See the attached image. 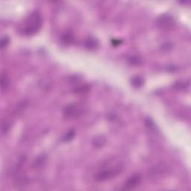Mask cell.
Masks as SVG:
<instances>
[{"label": "cell", "mask_w": 191, "mask_h": 191, "mask_svg": "<svg viewBox=\"0 0 191 191\" xmlns=\"http://www.w3.org/2000/svg\"><path fill=\"white\" fill-rule=\"evenodd\" d=\"M62 42L65 44H70L73 41V35L71 31H65L61 36Z\"/></svg>", "instance_id": "obj_8"}, {"label": "cell", "mask_w": 191, "mask_h": 191, "mask_svg": "<svg viewBox=\"0 0 191 191\" xmlns=\"http://www.w3.org/2000/svg\"><path fill=\"white\" fill-rule=\"evenodd\" d=\"M75 131L74 130H69V131H68L67 133L65 134V135L63 137V141L65 142H69L72 141V140L73 139V137H75Z\"/></svg>", "instance_id": "obj_11"}, {"label": "cell", "mask_w": 191, "mask_h": 191, "mask_svg": "<svg viewBox=\"0 0 191 191\" xmlns=\"http://www.w3.org/2000/svg\"><path fill=\"white\" fill-rule=\"evenodd\" d=\"M105 143H106V139L103 136H97L93 140V145L96 148H100V147L103 146Z\"/></svg>", "instance_id": "obj_6"}, {"label": "cell", "mask_w": 191, "mask_h": 191, "mask_svg": "<svg viewBox=\"0 0 191 191\" xmlns=\"http://www.w3.org/2000/svg\"><path fill=\"white\" fill-rule=\"evenodd\" d=\"M157 25L162 29H170L175 25V20L173 17L169 14H164L160 15L157 20Z\"/></svg>", "instance_id": "obj_4"}, {"label": "cell", "mask_w": 191, "mask_h": 191, "mask_svg": "<svg viewBox=\"0 0 191 191\" xmlns=\"http://www.w3.org/2000/svg\"><path fill=\"white\" fill-rule=\"evenodd\" d=\"M43 25V19L41 15L37 11L31 13L26 19L24 25L23 33L26 35H32L38 32Z\"/></svg>", "instance_id": "obj_1"}, {"label": "cell", "mask_w": 191, "mask_h": 191, "mask_svg": "<svg viewBox=\"0 0 191 191\" xmlns=\"http://www.w3.org/2000/svg\"><path fill=\"white\" fill-rule=\"evenodd\" d=\"M188 84H186V82H181V81H179L176 83H175V85H174V88L177 90H184V89L186 88V87L188 86Z\"/></svg>", "instance_id": "obj_14"}, {"label": "cell", "mask_w": 191, "mask_h": 191, "mask_svg": "<svg viewBox=\"0 0 191 191\" xmlns=\"http://www.w3.org/2000/svg\"><path fill=\"white\" fill-rule=\"evenodd\" d=\"M89 87L87 86V85H82V86L79 87L78 88H76L75 90V92L76 93H87L89 91Z\"/></svg>", "instance_id": "obj_13"}, {"label": "cell", "mask_w": 191, "mask_h": 191, "mask_svg": "<svg viewBox=\"0 0 191 191\" xmlns=\"http://www.w3.org/2000/svg\"><path fill=\"white\" fill-rule=\"evenodd\" d=\"M9 42H10V39H9L8 36L5 35L4 37H2L1 41H0V47H1L2 50L5 49L7 46Z\"/></svg>", "instance_id": "obj_12"}, {"label": "cell", "mask_w": 191, "mask_h": 191, "mask_svg": "<svg viewBox=\"0 0 191 191\" xmlns=\"http://www.w3.org/2000/svg\"><path fill=\"white\" fill-rule=\"evenodd\" d=\"M83 107L78 103L69 104L64 107V113L67 118L76 119L82 116L84 112Z\"/></svg>", "instance_id": "obj_3"}, {"label": "cell", "mask_w": 191, "mask_h": 191, "mask_svg": "<svg viewBox=\"0 0 191 191\" xmlns=\"http://www.w3.org/2000/svg\"><path fill=\"white\" fill-rule=\"evenodd\" d=\"M122 166L120 164H115V165H108L104 166L100 171L96 174V180L102 181L108 180L112 178L117 176L122 171Z\"/></svg>", "instance_id": "obj_2"}, {"label": "cell", "mask_w": 191, "mask_h": 191, "mask_svg": "<svg viewBox=\"0 0 191 191\" xmlns=\"http://www.w3.org/2000/svg\"><path fill=\"white\" fill-rule=\"evenodd\" d=\"M141 181V177L139 174H136V175H132V176L130 177L129 179L126 181V182L125 183L122 190H133L134 188H135L136 187L138 186V184H140Z\"/></svg>", "instance_id": "obj_5"}, {"label": "cell", "mask_w": 191, "mask_h": 191, "mask_svg": "<svg viewBox=\"0 0 191 191\" xmlns=\"http://www.w3.org/2000/svg\"><path fill=\"white\" fill-rule=\"evenodd\" d=\"M131 84L135 88H141L142 85L143 84L144 80L141 76H135L131 79Z\"/></svg>", "instance_id": "obj_10"}, {"label": "cell", "mask_w": 191, "mask_h": 191, "mask_svg": "<svg viewBox=\"0 0 191 191\" xmlns=\"http://www.w3.org/2000/svg\"><path fill=\"white\" fill-rule=\"evenodd\" d=\"M0 85L2 91L5 90L9 85V79L5 74L1 75V81H0Z\"/></svg>", "instance_id": "obj_9"}, {"label": "cell", "mask_w": 191, "mask_h": 191, "mask_svg": "<svg viewBox=\"0 0 191 191\" xmlns=\"http://www.w3.org/2000/svg\"><path fill=\"white\" fill-rule=\"evenodd\" d=\"M84 45L88 49L93 50V49H96V47L98 46L99 43H98V41H96L95 38H93V37H89V38L85 41Z\"/></svg>", "instance_id": "obj_7"}, {"label": "cell", "mask_w": 191, "mask_h": 191, "mask_svg": "<svg viewBox=\"0 0 191 191\" xmlns=\"http://www.w3.org/2000/svg\"><path fill=\"white\" fill-rule=\"evenodd\" d=\"M145 123L146 125V126L148 127L149 128H152L155 127V125H154V122H153V121L151 120L150 118H147L146 119V121H145Z\"/></svg>", "instance_id": "obj_16"}, {"label": "cell", "mask_w": 191, "mask_h": 191, "mask_svg": "<svg viewBox=\"0 0 191 191\" xmlns=\"http://www.w3.org/2000/svg\"><path fill=\"white\" fill-rule=\"evenodd\" d=\"M129 62L131 64H134V65H137V64H141V60L139 58H137V57L134 56L131 57V58H129Z\"/></svg>", "instance_id": "obj_15"}]
</instances>
